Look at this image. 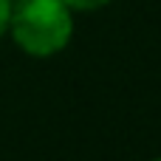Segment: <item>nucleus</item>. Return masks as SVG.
I'll use <instances>...</instances> for the list:
<instances>
[{
  "instance_id": "nucleus-1",
  "label": "nucleus",
  "mask_w": 161,
  "mask_h": 161,
  "mask_svg": "<svg viewBox=\"0 0 161 161\" xmlns=\"http://www.w3.org/2000/svg\"><path fill=\"white\" fill-rule=\"evenodd\" d=\"M8 28L25 54L54 57L68 45L74 34V17L62 0H17L11 3Z\"/></svg>"
},
{
  "instance_id": "nucleus-2",
  "label": "nucleus",
  "mask_w": 161,
  "mask_h": 161,
  "mask_svg": "<svg viewBox=\"0 0 161 161\" xmlns=\"http://www.w3.org/2000/svg\"><path fill=\"white\" fill-rule=\"evenodd\" d=\"M68 8H79V11H93V8H102L108 6L110 0H62Z\"/></svg>"
},
{
  "instance_id": "nucleus-3",
  "label": "nucleus",
  "mask_w": 161,
  "mask_h": 161,
  "mask_svg": "<svg viewBox=\"0 0 161 161\" xmlns=\"http://www.w3.org/2000/svg\"><path fill=\"white\" fill-rule=\"evenodd\" d=\"M8 14H11V0H0V37L8 28Z\"/></svg>"
},
{
  "instance_id": "nucleus-4",
  "label": "nucleus",
  "mask_w": 161,
  "mask_h": 161,
  "mask_svg": "<svg viewBox=\"0 0 161 161\" xmlns=\"http://www.w3.org/2000/svg\"><path fill=\"white\" fill-rule=\"evenodd\" d=\"M153 161H161V158H153Z\"/></svg>"
}]
</instances>
